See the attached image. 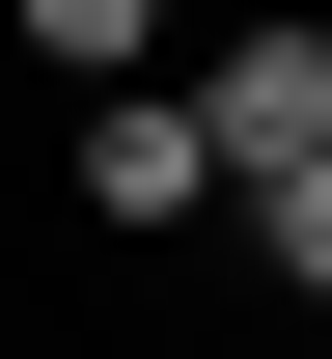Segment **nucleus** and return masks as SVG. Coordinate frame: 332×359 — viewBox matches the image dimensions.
<instances>
[{
    "label": "nucleus",
    "instance_id": "f257e3e1",
    "mask_svg": "<svg viewBox=\"0 0 332 359\" xmlns=\"http://www.w3.org/2000/svg\"><path fill=\"white\" fill-rule=\"evenodd\" d=\"M55 166H84V222H111V249L222 222V138H194V83H84V138H55Z\"/></svg>",
    "mask_w": 332,
    "mask_h": 359
},
{
    "label": "nucleus",
    "instance_id": "f03ea898",
    "mask_svg": "<svg viewBox=\"0 0 332 359\" xmlns=\"http://www.w3.org/2000/svg\"><path fill=\"white\" fill-rule=\"evenodd\" d=\"M194 138H222V194L305 166V138H332V28H222V55H194Z\"/></svg>",
    "mask_w": 332,
    "mask_h": 359
},
{
    "label": "nucleus",
    "instance_id": "7ed1b4c3",
    "mask_svg": "<svg viewBox=\"0 0 332 359\" xmlns=\"http://www.w3.org/2000/svg\"><path fill=\"white\" fill-rule=\"evenodd\" d=\"M0 28H28V83H139V55H166V0H0Z\"/></svg>",
    "mask_w": 332,
    "mask_h": 359
},
{
    "label": "nucleus",
    "instance_id": "20e7f679",
    "mask_svg": "<svg viewBox=\"0 0 332 359\" xmlns=\"http://www.w3.org/2000/svg\"><path fill=\"white\" fill-rule=\"evenodd\" d=\"M249 276H277V304H332V138H305V166H249Z\"/></svg>",
    "mask_w": 332,
    "mask_h": 359
}]
</instances>
